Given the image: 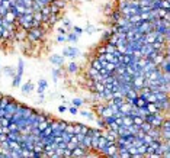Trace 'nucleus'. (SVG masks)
Listing matches in <instances>:
<instances>
[{"label":"nucleus","mask_w":170,"mask_h":158,"mask_svg":"<svg viewBox=\"0 0 170 158\" xmlns=\"http://www.w3.org/2000/svg\"><path fill=\"white\" fill-rule=\"evenodd\" d=\"M74 131H76V133L87 135V133H90V128H87L86 125H81V123H76L74 125Z\"/></svg>","instance_id":"obj_5"},{"label":"nucleus","mask_w":170,"mask_h":158,"mask_svg":"<svg viewBox=\"0 0 170 158\" xmlns=\"http://www.w3.org/2000/svg\"><path fill=\"white\" fill-rule=\"evenodd\" d=\"M3 71H5V74L8 75V77H13V75L16 74V71H15V68H13V67H5V68H3Z\"/></svg>","instance_id":"obj_14"},{"label":"nucleus","mask_w":170,"mask_h":158,"mask_svg":"<svg viewBox=\"0 0 170 158\" xmlns=\"http://www.w3.org/2000/svg\"><path fill=\"white\" fill-rule=\"evenodd\" d=\"M73 31H74V33H77V35H80V33L83 32V29H81V28H79V26H74Z\"/></svg>","instance_id":"obj_49"},{"label":"nucleus","mask_w":170,"mask_h":158,"mask_svg":"<svg viewBox=\"0 0 170 158\" xmlns=\"http://www.w3.org/2000/svg\"><path fill=\"white\" fill-rule=\"evenodd\" d=\"M81 116H84V117H92V113H90V112H87V110H84V112H81Z\"/></svg>","instance_id":"obj_51"},{"label":"nucleus","mask_w":170,"mask_h":158,"mask_svg":"<svg viewBox=\"0 0 170 158\" xmlns=\"http://www.w3.org/2000/svg\"><path fill=\"white\" fill-rule=\"evenodd\" d=\"M65 125H67V122H63V120H58V129H61V131H64Z\"/></svg>","instance_id":"obj_46"},{"label":"nucleus","mask_w":170,"mask_h":158,"mask_svg":"<svg viewBox=\"0 0 170 158\" xmlns=\"http://www.w3.org/2000/svg\"><path fill=\"white\" fill-rule=\"evenodd\" d=\"M45 89H47V81L45 80H39V83H38V93H44Z\"/></svg>","instance_id":"obj_19"},{"label":"nucleus","mask_w":170,"mask_h":158,"mask_svg":"<svg viewBox=\"0 0 170 158\" xmlns=\"http://www.w3.org/2000/svg\"><path fill=\"white\" fill-rule=\"evenodd\" d=\"M52 2H54V0H48V3H52Z\"/></svg>","instance_id":"obj_57"},{"label":"nucleus","mask_w":170,"mask_h":158,"mask_svg":"<svg viewBox=\"0 0 170 158\" xmlns=\"http://www.w3.org/2000/svg\"><path fill=\"white\" fill-rule=\"evenodd\" d=\"M122 16V13H121V10L118 9V10H115V12H112L111 13V22H113V23H116L118 22V19Z\"/></svg>","instance_id":"obj_9"},{"label":"nucleus","mask_w":170,"mask_h":158,"mask_svg":"<svg viewBox=\"0 0 170 158\" xmlns=\"http://www.w3.org/2000/svg\"><path fill=\"white\" fill-rule=\"evenodd\" d=\"M86 32H87V33L96 32V28H95V26H92V25H87V26H86Z\"/></svg>","instance_id":"obj_41"},{"label":"nucleus","mask_w":170,"mask_h":158,"mask_svg":"<svg viewBox=\"0 0 170 158\" xmlns=\"http://www.w3.org/2000/svg\"><path fill=\"white\" fill-rule=\"evenodd\" d=\"M118 154H119V157L122 158H130V151H128V148L127 147H119L118 148Z\"/></svg>","instance_id":"obj_7"},{"label":"nucleus","mask_w":170,"mask_h":158,"mask_svg":"<svg viewBox=\"0 0 170 158\" xmlns=\"http://www.w3.org/2000/svg\"><path fill=\"white\" fill-rule=\"evenodd\" d=\"M17 136H19V131H10L8 133V138L6 139H10V141H17Z\"/></svg>","instance_id":"obj_15"},{"label":"nucleus","mask_w":170,"mask_h":158,"mask_svg":"<svg viewBox=\"0 0 170 158\" xmlns=\"http://www.w3.org/2000/svg\"><path fill=\"white\" fill-rule=\"evenodd\" d=\"M26 35H28V31L25 29V28H16V31H15V39L16 41H25L26 39Z\"/></svg>","instance_id":"obj_3"},{"label":"nucleus","mask_w":170,"mask_h":158,"mask_svg":"<svg viewBox=\"0 0 170 158\" xmlns=\"http://www.w3.org/2000/svg\"><path fill=\"white\" fill-rule=\"evenodd\" d=\"M58 19H60V15H58V13H51V15H49V17H48V22H47V23H48L49 26H52V25H55L57 22H58Z\"/></svg>","instance_id":"obj_8"},{"label":"nucleus","mask_w":170,"mask_h":158,"mask_svg":"<svg viewBox=\"0 0 170 158\" xmlns=\"http://www.w3.org/2000/svg\"><path fill=\"white\" fill-rule=\"evenodd\" d=\"M83 103H84V100L80 99V97H76V99L73 100V105L76 106V108H80V106L83 105Z\"/></svg>","instance_id":"obj_31"},{"label":"nucleus","mask_w":170,"mask_h":158,"mask_svg":"<svg viewBox=\"0 0 170 158\" xmlns=\"http://www.w3.org/2000/svg\"><path fill=\"white\" fill-rule=\"evenodd\" d=\"M79 54H80V51L77 48H74V47H67L63 51V57H68V58H76Z\"/></svg>","instance_id":"obj_2"},{"label":"nucleus","mask_w":170,"mask_h":158,"mask_svg":"<svg viewBox=\"0 0 170 158\" xmlns=\"http://www.w3.org/2000/svg\"><path fill=\"white\" fill-rule=\"evenodd\" d=\"M52 3H54V5H55L58 9H63L65 6V0H54Z\"/></svg>","instance_id":"obj_30"},{"label":"nucleus","mask_w":170,"mask_h":158,"mask_svg":"<svg viewBox=\"0 0 170 158\" xmlns=\"http://www.w3.org/2000/svg\"><path fill=\"white\" fill-rule=\"evenodd\" d=\"M49 9H51V13H60V10H61V9L57 8L54 3H49Z\"/></svg>","instance_id":"obj_34"},{"label":"nucleus","mask_w":170,"mask_h":158,"mask_svg":"<svg viewBox=\"0 0 170 158\" xmlns=\"http://www.w3.org/2000/svg\"><path fill=\"white\" fill-rule=\"evenodd\" d=\"M103 68L108 70V71H113V70H115V64H112V62H108V61H106L105 65H103Z\"/></svg>","instance_id":"obj_32"},{"label":"nucleus","mask_w":170,"mask_h":158,"mask_svg":"<svg viewBox=\"0 0 170 158\" xmlns=\"http://www.w3.org/2000/svg\"><path fill=\"white\" fill-rule=\"evenodd\" d=\"M63 155H64V157H71V150H70V148H64Z\"/></svg>","instance_id":"obj_44"},{"label":"nucleus","mask_w":170,"mask_h":158,"mask_svg":"<svg viewBox=\"0 0 170 158\" xmlns=\"http://www.w3.org/2000/svg\"><path fill=\"white\" fill-rule=\"evenodd\" d=\"M20 81H22V75H19V74L13 75V87H19Z\"/></svg>","instance_id":"obj_20"},{"label":"nucleus","mask_w":170,"mask_h":158,"mask_svg":"<svg viewBox=\"0 0 170 158\" xmlns=\"http://www.w3.org/2000/svg\"><path fill=\"white\" fill-rule=\"evenodd\" d=\"M105 50H106V52H109V54H113V52L116 51V47H115V45H112V44H109V42H106Z\"/></svg>","instance_id":"obj_23"},{"label":"nucleus","mask_w":170,"mask_h":158,"mask_svg":"<svg viewBox=\"0 0 170 158\" xmlns=\"http://www.w3.org/2000/svg\"><path fill=\"white\" fill-rule=\"evenodd\" d=\"M63 23H64V28L67 29V31H70V29H71V22H70L68 19H64V20H63Z\"/></svg>","instance_id":"obj_37"},{"label":"nucleus","mask_w":170,"mask_h":158,"mask_svg":"<svg viewBox=\"0 0 170 158\" xmlns=\"http://www.w3.org/2000/svg\"><path fill=\"white\" fill-rule=\"evenodd\" d=\"M2 33H3V26L0 25V36H2Z\"/></svg>","instance_id":"obj_55"},{"label":"nucleus","mask_w":170,"mask_h":158,"mask_svg":"<svg viewBox=\"0 0 170 158\" xmlns=\"http://www.w3.org/2000/svg\"><path fill=\"white\" fill-rule=\"evenodd\" d=\"M105 52H106L105 45H103V47H99V48H97V55H100V54H105Z\"/></svg>","instance_id":"obj_48"},{"label":"nucleus","mask_w":170,"mask_h":158,"mask_svg":"<svg viewBox=\"0 0 170 158\" xmlns=\"http://www.w3.org/2000/svg\"><path fill=\"white\" fill-rule=\"evenodd\" d=\"M151 128H153V126H151V123H148V122H146V120H144V122H143V123L140 125V129H141V131H144L146 133L148 132V131H150Z\"/></svg>","instance_id":"obj_18"},{"label":"nucleus","mask_w":170,"mask_h":158,"mask_svg":"<svg viewBox=\"0 0 170 158\" xmlns=\"http://www.w3.org/2000/svg\"><path fill=\"white\" fill-rule=\"evenodd\" d=\"M105 106H106V103H105V105H97V106H96V112H97V115H99V116H100L102 110L105 109Z\"/></svg>","instance_id":"obj_39"},{"label":"nucleus","mask_w":170,"mask_h":158,"mask_svg":"<svg viewBox=\"0 0 170 158\" xmlns=\"http://www.w3.org/2000/svg\"><path fill=\"white\" fill-rule=\"evenodd\" d=\"M9 129H10V131H19V129H17V123L16 122H10V123H9Z\"/></svg>","instance_id":"obj_38"},{"label":"nucleus","mask_w":170,"mask_h":158,"mask_svg":"<svg viewBox=\"0 0 170 158\" xmlns=\"http://www.w3.org/2000/svg\"><path fill=\"white\" fill-rule=\"evenodd\" d=\"M141 141H143V144H144V145H150V142L153 141V138H151L148 133H146V135L143 136V139H141Z\"/></svg>","instance_id":"obj_28"},{"label":"nucleus","mask_w":170,"mask_h":158,"mask_svg":"<svg viewBox=\"0 0 170 158\" xmlns=\"http://www.w3.org/2000/svg\"><path fill=\"white\" fill-rule=\"evenodd\" d=\"M96 122H97V125L100 126V128H108V126H106V123H105V119H103V117H102V119H97Z\"/></svg>","instance_id":"obj_42"},{"label":"nucleus","mask_w":170,"mask_h":158,"mask_svg":"<svg viewBox=\"0 0 170 158\" xmlns=\"http://www.w3.org/2000/svg\"><path fill=\"white\" fill-rule=\"evenodd\" d=\"M0 68H2V65H0Z\"/></svg>","instance_id":"obj_58"},{"label":"nucleus","mask_w":170,"mask_h":158,"mask_svg":"<svg viewBox=\"0 0 170 158\" xmlns=\"http://www.w3.org/2000/svg\"><path fill=\"white\" fill-rule=\"evenodd\" d=\"M118 128H119V125H118L115 120H113L112 123H109V125H108V129H112V131H118Z\"/></svg>","instance_id":"obj_35"},{"label":"nucleus","mask_w":170,"mask_h":158,"mask_svg":"<svg viewBox=\"0 0 170 158\" xmlns=\"http://www.w3.org/2000/svg\"><path fill=\"white\" fill-rule=\"evenodd\" d=\"M77 38H79V35H77V33H68V35H67V36H65V39H67V41L68 42H77Z\"/></svg>","instance_id":"obj_21"},{"label":"nucleus","mask_w":170,"mask_h":158,"mask_svg":"<svg viewBox=\"0 0 170 158\" xmlns=\"http://www.w3.org/2000/svg\"><path fill=\"white\" fill-rule=\"evenodd\" d=\"M68 110H70V113H71V115H77V112H79V109L76 108V106H71V108H68Z\"/></svg>","instance_id":"obj_45"},{"label":"nucleus","mask_w":170,"mask_h":158,"mask_svg":"<svg viewBox=\"0 0 170 158\" xmlns=\"http://www.w3.org/2000/svg\"><path fill=\"white\" fill-rule=\"evenodd\" d=\"M58 110H60V112H61V113H64L65 110H67V108H65L64 105H61V106H60V108H58Z\"/></svg>","instance_id":"obj_54"},{"label":"nucleus","mask_w":170,"mask_h":158,"mask_svg":"<svg viewBox=\"0 0 170 158\" xmlns=\"http://www.w3.org/2000/svg\"><path fill=\"white\" fill-rule=\"evenodd\" d=\"M49 61H51V64H54L55 67H61L63 65V62H64V57L63 55H52L51 58H49Z\"/></svg>","instance_id":"obj_6"},{"label":"nucleus","mask_w":170,"mask_h":158,"mask_svg":"<svg viewBox=\"0 0 170 158\" xmlns=\"http://www.w3.org/2000/svg\"><path fill=\"white\" fill-rule=\"evenodd\" d=\"M77 71H79V65H77L76 62H70V64H68V73L76 74Z\"/></svg>","instance_id":"obj_17"},{"label":"nucleus","mask_w":170,"mask_h":158,"mask_svg":"<svg viewBox=\"0 0 170 158\" xmlns=\"http://www.w3.org/2000/svg\"><path fill=\"white\" fill-rule=\"evenodd\" d=\"M33 89H35V87H33V84L31 83V81H28V83H25L24 86H22V92L24 93H31Z\"/></svg>","instance_id":"obj_12"},{"label":"nucleus","mask_w":170,"mask_h":158,"mask_svg":"<svg viewBox=\"0 0 170 158\" xmlns=\"http://www.w3.org/2000/svg\"><path fill=\"white\" fill-rule=\"evenodd\" d=\"M105 155H108V157H113V158H118V157H119L116 144H112V145H109V147H108V150H106Z\"/></svg>","instance_id":"obj_4"},{"label":"nucleus","mask_w":170,"mask_h":158,"mask_svg":"<svg viewBox=\"0 0 170 158\" xmlns=\"http://www.w3.org/2000/svg\"><path fill=\"white\" fill-rule=\"evenodd\" d=\"M90 67H93V68H96L97 71H99V70H100V68H103V67H102V64H100V61H99V59H93V61H92V65Z\"/></svg>","instance_id":"obj_26"},{"label":"nucleus","mask_w":170,"mask_h":158,"mask_svg":"<svg viewBox=\"0 0 170 158\" xmlns=\"http://www.w3.org/2000/svg\"><path fill=\"white\" fill-rule=\"evenodd\" d=\"M0 5H2V6H3L5 9H8V10L10 9V2H9V0H3V2H2Z\"/></svg>","instance_id":"obj_43"},{"label":"nucleus","mask_w":170,"mask_h":158,"mask_svg":"<svg viewBox=\"0 0 170 158\" xmlns=\"http://www.w3.org/2000/svg\"><path fill=\"white\" fill-rule=\"evenodd\" d=\"M57 148H61V150H64V148H67V142H64V141L57 142Z\"/></svg>","instance_id":"obj_40"},{"label":"nucleus","mask_w":170,"mask_h":158,"mask_svg":"<svg viewBox=\"0 0 170 158\" xmlns=\"http://www.w3.org/2000/svg\"><path fill=\"white\" fill-rule=\"evenodd\" d=\"M111 100H112V103H113V105L119 106V105H122V103L125 102V97H113V99H111Z\"/></svg>","instance_id":"obj_27"},{"label":"nucleus","mask_w":170,"mask_h":158,"mask_svg":"<svg viewBox=\"0 0 170 158\" xmlns=\"http://www.w3.org/2000/svg\"><path fill=\"white\" fill-rule=\"evenodd\" d=\"M111 35H112V32H111V31H108V32H105V35H103V41L108 42V39L111 38Z\"/></svg>","instance_id":"obj_47"},{"label":"nucleus","mask_w":170,"mask_h":158,"mask_svg":"<svg viewBox=\"0 0 170 158\" xmlns=\"http://www.w3.org/2000/svg\"><path fill=\"white\" fill-rule=\"evenodd\" d=\"M97 73H99V71H97L96 68H93V67H90V68H89V71H87V75H89L90 78H92V77H93V75H96Z\"/></svg>","instance_id":"obj_33"},{"label":"nucleus","mask_w":170,"mask_h":158,"mask_svg":"<svg viewBox=\"0 0 170 158\" xmlns=\"http://www.w3.org/2000/svg\"><path fill=\"white\" fill-rule=\"evenodd\" d=\"M0 133H3V126L0 125Z\"/></svg>","instance_id":"obj_56"},{"label":"nucleus","mask_w":170,"mask_h":158,"mask_svg":"<svg viewBox=\"0 0 170 158\" xmlns=\"http://www.w3.org/2000/svg\"><path fill=\"white\" fill-rule=\"evenodd\" d=\"M105 90V84L102 81H95V92H102Z\"/></svg>","instance_id":"obj_24"},{"label":"nucleus","mask_w":170,"mask_h":158,"mask_svg":"<svg viewBox=\"0 0 170 158\" xmlns=\"http://www.w3.org/2000/svg\"><path fill=\"white\" fill-rule=\"evenodd\" d=\"M36 2H38V3H41L42 6H45V5H49L48 0H36Z\"/></svg>","instance_id":"obj_52"},{"label":"nucleus","mask_w":170,"mask_h":158,"mask_svg":"<svg viewBox=\"0 0 170 158\" xmlns=\"http://www.w3.org/2000/svg\"><path fill=\"white\" fill-rule=\"evenodd\" d=\"M154 96H156L157 102H162V100L169 99V94H167V93H163V92H156L154 93Z\"/></svg>","instance_id":"obj_11"},{"label":"nucleus","mask_w":170,"mask_h":158,"mask_svg":"<svg viewBox=\"0 0 170 158\" xmlns=\"http://www.w3.org/2000/svg\"><path fill=\"white\" fill-rule=\"evenodd\" d=\"M64 131L65 132H68V133H71V135H74V133H76V131H74V123H68V122H67Z\"/></svg>","instance_id":"obj_22"},{"label":"nucleus","mask_w":170,"mask_h":158,"mask_svg":"<svg viewBox=\"0 0 170 158\" xmlns=\"http://www.w3.org/2000/svg\"><path fill=\"white\" fill-rule=\"evenodd\" d=\"M41 9H42V5L38 3L36 0H33V2H32V10H33V12H41Z\"/></svg>","instance_id":"obj_25"},{"label":"nucleus","mask_w":170,"mask_h":158,"mask_svg":"<svg viewBox=\"0 0 170 158\" xmlns=\"http://www.w3.org/2000/svg\"><path fill=\"white\" fill-rule=\"evenodd\" d=\"M64 41H65V36H64V35H61V33H60V35L57 36V42H64Z\"/></svg>","instance_id":"obj_50"},{"label":"nucleus","mask_w":170,"mask_h":158,"mask_svg":"<svg viewBox=\"0 0 170 158\" xmlns=\"http://www.w3.org/2000/svg\"><path fill=\"white\" fill-rule=\"evenodd\" d=\"M16 74L24 75V61H22V59H19V64H17V71H16Z\"/></svg>","instance_id":"obj_29"},{"label":"nucleus","mask_w":170,"mask_h":158,"mask_svg":"<svg viewBox=\"0 0 170 158\" xmlns=\"http://www.w3.org/2000/svg\"><path fill=\"white\" fill-rule=\"evenodd\" d=\"M61 75V68L60 67H57L52 70V80H54V83H57V80H58V77Z\"/></svg>","instance_id":"obj_16"},{"label":"nucleus","mask_w":170,"mask_h":158,"mask_svg":"<svg viewBox=\"0 0 170 158\" xmlns=\"http://www.w3.org/2000/svg\"><path fill=\"white\" fill-rule=\"evenodd\" d=\"M3 17H5L8 22H10V23H15V22H16V19H17V17L15 16V15H13L10 10H8V12H6V15H5Z\"/></svg>","instance_id":"obj_10"},{"label":"nucleus","mask_w":170,"mask_h":158,"mask_svg":"<svg viewBox=\"0 0 170 158\" xmlns=\"http://www.w3.org/2000/svg\"><path fill=\"white\" fill-rule=\"evenodd\" d=\"M58 32L61 33V35H65V32H67V29H65V28H58Z\"/></svg>","instance_id":"obj_53"},{"label":"nucleus","mask_w":170,"mask_h":158,"mask_svg":"<svg viewBox=\"0 0 170 158\" xmlns=\"http://www.w3.org/2000/svg\"><path fill=\"white\" fill-rule=\"evenodd\" d=\"M33 19L42 22V13H41V12H33Z\"/></svg>","instance_id":"obj_36"},{"label":"nucleus","mask_w":170,"mask_h":158,"mask_svg":"<svg viewBox=\"0 0 170 158\" xmlns=\"http://www.w3.org/2000/svg\"><path fill=\"white\" fill-rule=\"evenodd\" d=\"M112 115H113V112L111 110V108H109V106H105V109H103V110H102V113H100V117H103V119H105V117L112 116Z\"/></svg>","instance_id":"obj_13"},{"label":"nucleus","mask_w":170,"mask_h":158,"mask_svg":"<svg viewBox=\"0 0 170 158\" xmlns=\"http://www.w3.org/2000/svg\"><path fill=\"white\" fill-rule=\"evenodd\" d=\"M44 33H45V31H44L42 28H31V29L28 31L26 39L29 42H32V44H35V42H38L39 39L44 38Z\"/></svg>","instance_id":"obj_1"}]
</instances>
